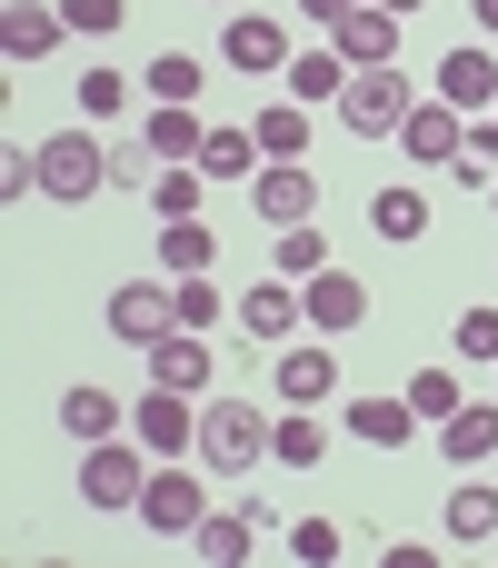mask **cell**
<instances>
[{"label":"cell","mask_w":498,"mask_h":568,"mask_svg":"<svg viewBox=\"0 0 498 568\" xmlns=\"http://www.w3.org/2000/svg\"><path fill=\"white\" fill-rule=\"evenodd\" d=\"M270 419H280V409H260V399H210V409H200V469L250 479V469L270 459Z\"/></svg>","instance_id":"cell-1"},{"label":"cell","mask_w":498,"mask_h":568,"mask_svg":"<svg viewBox=\"0 0 498 568\" xmlns=\"http://www.w3.org/2000/svg\"><path fill=\"white\" fill-rule=\"evenodd\" d=\"M419 100H429V90H409V70H399V60H379V70H349L339 120H349L359 140H399V120H409Z\"/></svg>","instance_id":"cell-2"},{"label":"cell","mask_w":498,"mask_h":568,"mask_svg":"<svg viewBox=\"0 0 498 568\" xmlns=\"http://www.w3.org/2000/svg\"><path fill=\"white\" fill-rule=\"evenodd\" d=\"M110 190V150H100V130L80 120V130H50L40 140V200H100Z\"/></svg>","instance_id":"cell-3"},{"label":"cell","mask_w":498,"mask_h":568,"mask_svg":"<svg viewBox=\"0 0 498 568\" xmlns=\"http://www.w3.org/2000/svg\"><path fill=\"white\" fill-rule=\"evenodd\" d=\"M130 439H140L150 459H190V449H200V399H190V389H160V379H150V389L130 399Z\"/></svg>","instance_id":"cell-4"},{"label":"cell","mask_w":498,"mask_h":568,"mask_svg":"<svg viewBox=\"0 0 498 568\" xmlns=\"http://www.w3.org/2000/svg\"><path fill=\"white\" fill-rule=\"evenodd\" d=\"M140 489H150V449L140 439H90L80 449V499L90 509H140Z\"/></svg>","instance_id":"cell-5"},{"label":"cell","mask_w":498,"mask_h":568,"mask_svg":"<svg viewBox=\"0 0 498 568\" xmlns=\"http://www.w3.org/2000/svg\"><path fill=\"white\" fill-rule=\"evenodd\" d=\"M200 519H210V489H200L180 459H160L150 489H140V529H150V539H200Z\"/></svg>","instance_id":"cell-6"},{"label":"cell","mask_w":498,"mask_h":568,"mask_svg":"<svg viewBox=\"0 0 498 568\" xmlns=\"http://www.w3.org/2000/svg\"><path fill=\"white\" fill-rule=\"evenodd\" d=\"M170 329H180V290H170V280H120V290H110V339L150 349V339H170Z\"/></svg>","instance_id":"cell-7"},{"label":"cell","mask_w":498,"mask_h":568,"mask_svg":"<svg viewBox=\"0 0 498 568\" xmlns=\"http://www.w3.org/2000/svg\"><path fill=\"white\" fill-rule=\"evenodd\" d=\"M220 60H230V70H250V80H280V70H289V20H270V10H230Z\"/></svg>","instance_id":"cell-8"},{"label":"cell","mask_w":498,"mask_h":568,"mask_svg":"<svg viewBox=\"0 0 498 568\" xmlns=\"http://www.w3.org/2000/svg\"><path fill=\"white\" fill-rule=\"evenodd\" d=\"M230 320H240V329H250L260 349H289V329H309V300H299V290H289L280 270H270L260 290H240V300H230Z\"/></svg>","instance_id":"cell-9"},{"label":"cell","mask_w":498,"mask_h":568,"mask_svg":"<svg viewBox=\"0 0 498 568\" xmlns=\"http://www.w3.org/2000/svg\"><path fill=\"white\" fill-rule=\"evenodd\" d=\"M329 50H339L349 70H379V60H399V10H379V0H349V10L329 20Z\"/></svg>","instance_id":"cell-10"},{"label":"cell","mask_w":498,"mask_h":568,"mask_svg":"<svg viewBox=\"0 0 498 568\" xmlns=\"http://www.w3.org/2000/svg\"><path fill=\"white\" fill-rule=\"evenodd\" d=\"M459 140H469V110H449L439 90H429V100L399 120V150H409L419 170H459Z\"/></svg>","instance_id":"cell-11"},{"label":"cell","mask_w":498,"mask_h":568,"mask_svg":"<svg viewBox=\"0 0 498 568\" xmlns=\"http://www.w3.org/2000/svg\"><path fill=\"white\" fill-rule=\"evenodd\" d=\"M250 210H260L270 230H299V220L319 210V180H309L299 160H260V180H250Z\"/></svg>","instance_id":"cell-12"},{"label":"cell","mask_w":498,"mask_h":568,"mask_svg":"<svg viewBox=\"0 0 498 568\" xmlns=\"http://www.w3.org/2000/svg\"><path fill=\"white\" fill-rule=\"evenodd\" d=\"M70 40V20H60V0H0V50L30 70V60H50Z\"/></svg>","instance_id":"cell-13"},{"label":"cell","mask_w":498,"mask_h":568,"mask_svg":"<svg viewBox=\"0 0 498 568\" xmlns=\"http://www.w3.org/2000/svg\"><path fill=\"white\" fill-rule=\"evenodd\" d=\"M299 300H309V329H369V280L359 270H319V280H299Z\"/></svg>","instance_id":"cell-14"},{"label":"cell","mask_w":498,"mask_h":568,"mask_svg":"<svg viewBox=\"0 0 498 568\" xmlns=\"http://www.w3.org/2000/svg\"><path fill=\"white\" fill-rule=\"evenodd\" d=\"M140 140L160 150V170H180V160H200V140H210V120H200V100H150V120H140Z\"/></svg>","instance_id":"cell-15"},{"label":"cell","mask_w":498,"mask_h":568,"mask_svg":"<svg viewBox=\"0 0 498 568\" xmlns=\"http://www.w3.org/2000/svg\"><path fill=\"white\" fill-rule=\"evenodd\" d=\"M329 389H339V359H329L319 339H289V349H280V409H319Z\"/></svg>","instance_id":"cell-16"},{"label":"cell","mask_w":498,"mask_h":568,"mask_svg":"<svg viewBox=\"0 0 498 568\" xmlns=\"http://www.w3.org/2000/svg\"><path fill=\"white\" fill-rule=\"evenodd\" d=\"M439 100L469 110V120L498 110V60H489V50H449V60H439Z\"/></svg>","instance_id":"cell-17"},{"label":"cell","mask_w":498,"mask_h":568,"mask_svg":"<svg viewBox=\"0 0 498 568\" xmlns=\"http://www.w3.org/2000/svg\"><path fill=\"white\" fill-rule=\"evenodd\" d=\"M439 459H449V469H479V459H498V409L459 399V409L439 419Z\"/></svg>","instance_id":"cell-18"},{"label":"cell","mask_w":498,"mask_h":568,"mask_svg":"<svg viewBox=\"0 0 498 568\" xmlns=\"http://www.w3.org/2000/svg\"><path fill=\"white\" fill-rule=\"evenodd\" d=\"M280 80H289V100H299V110H319V100L339 110V90H349V60L319 40V50H289V70H280Z\"/></svg>","instance_id":"cell-19"},{"label":"cell","mask_w":498,"mask_h":568,"mask_svg":"<svg viewBox=\"0 0 498 568\" xmlns=\"http://www.w3.org/2000/svg\"><path fill=\"white\" fill-rule=\"evenodd\" d=\"M150 379L200 399V389H210V339H200V329H170V339H150Z\"/></svg>","instance_id":"cell-20"},{"label":"cell","mask_w":498,"mask_h":568,"mask_svg":"<svg viewBox=\"0 0 498 568\" xmlns=\"http://www.w3.org/2000/svg\"><path fill=\"white\" fill-rule=\"evenodd\" d=\"M250 539H260V509H250V499H230V509L200 519V559L210 568H250Z\"/></svg>","instance_id":"cell-21"},{"label":"cell","mask_w":498,"mask_h":568,"mask_svg":"<svg viewBox=\"0 0 498 568\" xmlns=\"http://www.w3.org/2000/svg\"><path fill=\"white\" fill-rule=\"evenodd\" d=\"M439 529H449L459 549H489V539H498V489H479V479H459V489L439 499Z\"/></svg>","instance_id":"cell-22"},{"label":"cell","mask_w":498,"mask_h":568,"mask_svg":"<svg viewBox=\"0 0 498 568\" xmlns=\"http://www.w3.org/2000/svg\"><path fill=\"white\" fill-rule=\"evenodd\" d=\"M349 429H359L369 449H409L429 419H419V409H409V389H399V399H349Z\"/></svg>","instance_id":"cell-23"},{"label":"cell","mask_w":498,"mask_h":568,"mask_svg":"<svg viewBox=\"0 0 498 568\" xmlns=\"http://www.w3.org/2000/svg\"><path fill=\"white\" fill-rule=\"evenodd\" d=\"M210 260H220V230L210 220H160V270L170 280H200Z\"/></svg>","instance_id":"cell-24"},{"label":"cell","mask_w":498,"mask_h":568,"mask_svg":"<svg viewBox=\"0 0 498 568\" xmlns=\"http://www.w3.org/2000/svg\"><path fill=\"white\" fill-rule=\"evenodd\" d=\"M60 429H70L80 449H90V439H120V399L80 379V389H60Z\"/></svg>","instance_id":"cell-25"},{"label":"cell","mask_w":498,"mask_h":568,"mask_svg":"<svg viewBox=\"0 0 498 568\" xmlns=\"http://www.w3.org/2000/svg\"><path fill=\"white\" fill-rule=\"evenodd\" d=\"M250 130H260V150H270V160H309V110H299L289 90H280V100H270Z\"/></svg>","instance_id":"cell-26"},{"label":"cell","mask_w":498,"mask_h":568,"mask_svg":"<svg viewBox=\"0 0 498 568\" xmlns=\"http://www.w3.org/2000/svg\"><path fill=\"white\" fill-rule=\"evenodd\" d=\"M260 160H270L260 130H210V140H200V170H210V180H260Z\"/></svg>","instance_id":"cell-27"},{"label":"cell","mask_w":498,"mask_h":568,"mask_svg":"<svg viewBox=\"0 0 498 568\" xmlns=\"http://www.w3.org/2000/svg\"><path fill=\"white\" fill-rule=\"evenodd\" d=\"M319 449H329V429H319L309 409H280V419H270V459H280V469H319Z\"/></svg>","instance_id":"cell-28"},{"label":"cell","mask_w":498,"mask_h":568,"mask_svg":"<svg viewBox=\"0 0 498 568\" xmlns=\"http://www.w3.org/2000/svg\"><path fill=\"white\" fill-rule=\"evenodd\" d=\"M200 190H210V170H200V160L150 170V210H160V220H200Z\"/></svg>","instance_id":"cell-29"},{"label":"cell","mask_w":498,"mask_h":568,"mask_svg":"<svg viewBox=\"0 0 498 568\" xmlns=\"http://www.w3.org/2000/svg\"><path fill=\"white\" fill-rule=\"evenodd\" d=\"M369 230H379V240H419V230H429V200H419V190H379V200H369Z\"/></svg>","instance_id":"cell-30"},{"label":"cell","mask_w":498,"mask_h":568,"mask_svg":"<svg viewBox=\"0 0 498 568\" xmlns=\"http://www.w3.org/2000/svg\"><path fill=\"white\" fill-rule=\"evenodd\" d=\"M140 90H150V100H200V60H190V50H160V60L140 70Z\"/></svg>","instance_id":"cell-31"},{"label":"cell","mask_w":498,"mask_h":568,"mask_svg":"<svg viewBox=\"0 0 498 568\" xmlns=\"http://www.w3.org/2000/svg\"><path fill=\"white\" fill-rule=\"evenodd\" d=\"M120 110H130V80H120L110 60H100V70H80V120L100 130V120H120Z\"/></svg>","instance_id":"cell-32"},{"label":"cell","mask_w":498,"mask_h":568,"mask_svg":"<svg viewBox=\"0 0 498 568\" xmlns=\"http://www.w3.org/2000/svg\"><path fill=\"white\" fill-rule=\"evenodd\" d=\"M270 240H280V280H319V270H329V240H319L309 220H299V230H270Z\"/></svg>","instance_id":"cell-33"},{"label":"cell","mask_w":498,"mask_h":568,"mask_svg":"<svg viewBox=\"0 0 498 568\" xmlns=\"http://www.w3.org/2000/svg\"><path fill=\"white\" fill-rule=\"evenodd\" d=\"M459 180H479V190L498 180V110H489V120H469V140H459Z\"/></svg>","instance_id":"cell-34"},{"label":"cell","mask_w":498,"mask_h":568,"mask_svg":"<svg viewBox=\"0 0 498 568\" xmlns=\"http://www.w3.org/2000/svg\"><path fill=\"white\" fill-rule=\"evenodd\" d=\"M459 399H469V389H459V379H449V369H419V379H409V409H419V419H429V429H439V419H449V409H459Z\"/></svg>","instance_id":"cell-35"},{"label":"cell","mask_w":498,"mask_h":568,"mask_svg":"<svg viewBox=\"0 0 498 568\" xmlns=\"http://www.w3.org/2000/svg\"><path fill=\"white\" fill-rule=\"evenodd\" d=\"M339 549H349V539H339V519H299V529H289V559H309V568H329Z\"/></svg>","instance_id":"cell-36"},{"label":"cell","mask_w":498,"mask_h":568,"mask_svg":"<svg viewBox=\"0 0 498 568\" xmlns=\"http://www.w3.org/2000/svg\"><path fill=\"white\" fill-rule=\"evenodd\" d=\"M170 290H180V329H210V320L230 310V300L210 290V270H200V280H170Z\"/></svg>","instance_id":"cell-37"},{"label":"cell","mask_w":498,"mask_h":568,"mask_svg":"<svg viewBox=\"0 0 498 568\" xmlns=\"http://www.w3.org/2000/svg\"><path fill=\"white\" fill-rule=\"evenodd\" d=\"M60 20H70V30H90V40H110V30L130 20V0H60Z\"/></svg>","instance_id":"cell-38"},{"label":"cell","mask_w":498,"mask_h":568,"mask_svg":"<svg viewBox=\"0 0 498 568\" xmlns=\"http://www.w3.org/2000/svg\"><path fill=\"white\" fill-rule=\"evenodd\" d=\"M459 359H489L498 369V310H459Z\"/></svg>","instance_id":"cell-39"},{"label":"cell","mask_w":498,"mask_h":568,"mask_svg":"<svg viewBox=\"0 0 498 568\" xmlns=\"http://www.w3.org/2000/svg\"><path fill=\"white\" fill-rule=\"evenodd\" d=\"M40 190V150H0V200H30Z\"/></svg>","instance_id":"cell-40"},{"label":"cell","mask_w":498,"mask_h":568,"mask_svg":"<svg viewBox=\"0 0 498 568\" xmlns=\"http://www.w3.org/2000/svg\"><path fill=\"white\" fill-rule=\"evenodd\" d=\"M150 160H160V150H150V140H120V150H110V180H120V190H130V180H140V170H150Z\"/></svg>","instance_id":"cell-41"},{"label":"cell","mask_w":498,"mask_h":568,"mask_svg":"<svg viewBox=\"0 0 498 568\" xmlns=\"http://www.w3.org/2000/svg\"><path fill=\"white\" fill-rule=\"evenodd\" d=\"M299 10H309V20H319V30H329V20H339V10H349V0H299Z\"/></svg>","instance_id":"cell-42"},{"label":"cell","mask_w":498,"mask_h":568,"mask_svg":"<svg viewBox=\"0 0 498 568\" xmlns=\"http://www.w3.org/2000/svg\"><path fill=\"white\" fill-rule=\"evenodd\" d=\"M469 10H479V30H489V40H498V0H469Z\"/></svg>","instance_id":"cell-43"},{"label":"cell","mask_w":498,"mask_h":568,"mask_svg":"<svg viewBox=\"0 0 498 568\" xmlns=\"http://www.w3.org/2000/svg\"><path fill=\"white\" fill-rule=\"evenodd\" d=\"M379 10H399V20H409V10H429V0H379Z\"/></svg>","instance_id":"cell-44"},{"label":"cell","mask_w":498,"mask_h":568,"mask_svg":"<svg viewBox=\"0 0 498 568\" xmlns=\"http://www.w3.org/2000/svg\"><path fill=\"white\" fill-rule=\"evenodd\" d=\"M489 200H498V180H489Z\"/></svg>","instance_id":"cell-45"},{"label":"cell","mask_w":498,"mask_h":568,"mask_svg":"<svg viewBox=\"0 0 498 568\" xmlns=\"http://www.w3.org/2000/svg\"><path fill=\"white\" fill-rule=\"evenodd\" d=\"M220 10H230V0H220Z\"/></svg>","instance_id":"cell-46"}]
</instances>
